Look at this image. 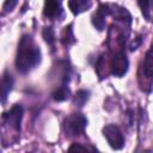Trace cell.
Segmentation results:
<instances>
[{"instance_id":"obj_1","label":"cell","mask_w":153,"mask_h":153,"mask_svg":"<svg viewBox=\"0 0 153 153\" xmlns=\"http://www.w3.org/2000/svg\"><path fill=\"white\" fill-rule=\"evenodd\" d=\"M41 62V50L31 36H23L18 44L16 66L19 72L27 73Z\"/></svg>"},{"instance_id":"obj_2","label":"cell","mask_w":153,"mask_h":153,"mask_svg":"<svg viewBox=\"0 0 153 153\" xmlns=\"http://www.w3.org/2000/svg\"><path fill=\"white\" fill-rule=\"evenodd\" d=\"M87 120L81 114H72L63 121V130L68 136H79L84 133Z\"/></svg>"},{"instance_id":"obj_3","label":"cell","mask_w":153,"mask_h":153,"mask_svg":"<svg viewBox=\"0 0 153 153\" xmlns=\"http://www.w3.org/2000/svg\"><path fill=\"white\" fill-rule=\"evenodd\" d=\"M103 135L106 139L108 143L114 149H121L124 145V137L121 129L115 124H106L103 128Z\"/></svg>"},{"instance_id":"obj_4","label":"cell","mask_w":153,"mask_h":153,"mask_svg":"<svg viewBox=\"0 0 153 153\" xmlns=\"http://www.w3.org/2000/svg\"><path fill=\"white\" fill-rule=\"evenodd\" d=\"M128 66H129V62H128V59L124 51H118L111 59L110 68H111V73L115 76H118V78L123 76L128 71Z\"/></svg>"},{"instance_id":"obj_5","label":"cell","mask_w":153,"mask_h":153,"mask_svg":"<svg viewBox=\"0 0 153 153\" xmlns=\"http://www.w3.org/2000/svg\"><path fill=\"white\" fill-rule=\"evenodd\" d=\"M22 117H23V108L19 104L14 105L8 112L4 114V121L7 124H10L12 128H14L17 131L20 130Z\"/></svg>"},{"instance_id":"obj_6","label":"cell","mask_w":153,"mask_h":153,"mask_svg":"<svg viewBox=\"0 0 153 153\" xmlns=\"http://www.w3.org/2000/svg\"><path fill=\"white\" fill-rule=\"evenodd\" d=\"M109 14H110V10H109L108 5H100L99 8L97 10V12L92 17V24L96 26L97 30L102 31L105 27V18Z\"/></svg>"},{"instance_id":"obj_7","label":"cell","mask_w":153,"mask_h":153,"mask_svg":"<svg viewBox=\"0 0 153 153\" xmlns=\"http://www.w3.org/2000/svg\"><path fill=\"white\" fill-rule=\"evenodd\" d=\"M62 12L60 0H45L43 13L48 18H59Z\"/></svg>"},{"instance_id":"obj_8","label":"cell","mask_w":153,"mask_h":153,"mask_svg":"<svg viewBox=\"0 0 153 153\" xmlns=\"http://www.w3.org/2000/svg\"><path fill=\"white\" fill-rule=\"evenodd\" d=\"M68 6L74 14H80L92 6V0H69Z\"/></svg>"},{"instance_id":"obj_9","label":"cell","mask_w":153,"mask_h":153,"mask_svg":"<svg viewBox=\"0 0 153 153\" xmlns=\"http://www.w3.org/2000/svg\"><path fill=\"white\" fill-rule=\"evenodd\" d=\"M142 72L147 79L153 78V47H151L145 55V59L142 62Z\"/></svg>"},{"instance_id":"obj_10","label":"cell","mask_w":153,"mask_h":153,"mask_svg":"<svg viewBox=\"0 0 153 153\" xmlns=\"http://www.w3.org/2000/svg\"><path fill=\"white\" fill-rule=\"evenodd\" d=\"M13 86V79L11 76V74L5 73L2 76V86H1V102L2 104L6 102V98L8 96V93L11 92Z\"/></svg>"},{"instance_id":"obj_11","label":"cell","mask_w":153,"mask_h":153,"mask_svg":"<svg viewBox=\"0 0 153 153\" xmlns=\"http://www.w3.org/2000/svg\"><path fill=\"white\" fill-rule=\"evenodd\" d=\"M137 4L140 6V10L143 14V17L147 20H152V0H137Z\"/></svg>"},{"instance_id":"obj_12","label":"cell","mask_w":153,"mask_h":153,"mask_svg":"<svg viewBox=\"0 0 153 153\" xmlns=\"http://www.w3.org/2000/svg\"><path fill=\"white\" fill-rule=\"evenodd\" d=\"M69 97V90L66 85H62L59 90H56L54 93H53V98L57 102H62V100H66L67 98Z\"/></svg>"},{"instance_id":"obj_13","label":"cell","mask_w":153,"mask_h":153,"mask_svg":"<svg viewBox=\"0 0 153 153\" xmlns=\"http://www.w3.org/2000/svg\"><path fill=\"white\" fill-rule=\"evenodd\" d=\"M87 99H88V92L85 90H80L79 92H76V94L74 97V103L78 106H82Z\"/></svg>"},{"instance_id":"obj_14","label":"cell","mask_w":153,"mask_h":153,"mask_svg":"<svg viewBox=\"0 0 153 153\" xmlns=\"http://www.w3.org/2000/svg\"><path fill=\"white\" fill-rule=\"evenodd\" d=\"M75 38H74V35H73V30H72V25H69L68 27H66L65 30V36H63V43L65 44H72L74 43Z\"/></svg>"},{"instance_id":"obj_15","label":"cell","mask_w":153,"mask_h":153,"mask_svg":"<svg viewBox=\"0 0 153 153\" xmlns=\"http://www.w3.org/2000/svg\"><path fill=\"white\" fill-rule=\"evenodd\" d=\"M43 38L44 41L48 43V44H53L54 41H55V35H54V31L51 27H45L43 30Z\"/></svg>"},{"instance_id":"obj_16","label":"cell","mask_w":153,"mask_h":153,"mask_svg":"<svg viewBox=\"0 0 153 153\" xmlns=\"http://www.w3.org/2000/svg\"><path fill=\"white\" fill-rule=\"evenodd\" d=\"M17 2H18V0H6L5 4H4V11L5 12H11L16 7Z\"/></svg>"},{"instance_id":"obj_17","label":"cell","mask_w":153,"mask_h":153,"mask_svg":"<svg viewBox=\"0 0 153 153\" xmlns=\"http://www.w3.org/2000/svg\"><path fill=\"white\" fill-rule=\"evenodd\" d=\"M88 148L85 147V146H80L79 143H73L71 147H69V152H73V151H87Z\"/></svg>"},{"instance_id":"obj_18","label":"cell","mask_w":153,"mask_h":153,"mask_svg":"<svg viewBox=\"0 0 153 153\" xmlns=\"http://www.w3.org/2000/svg\"><path fill=\"white\" fill-rule=\"evenodd\" d=\"M140 43H141V38H140V37H137V39H136V41H134V42L130 44V50H135V49L140 45Z\"/></svg>"}]
</instances>
